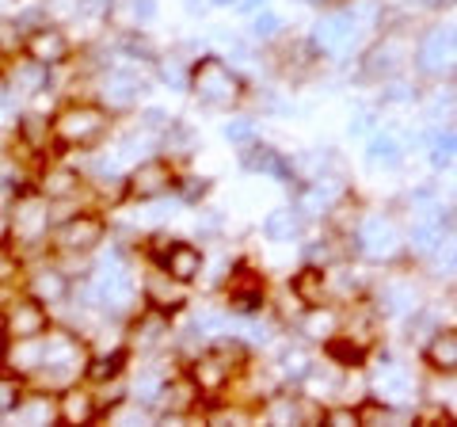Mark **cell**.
<instances>
[{
    "instance_id": "60d3db41",
    "label": "cell",
    "mask_w": 457,
    "mask_h": 427,
    "mask_svg": "<svg viewBox=\"0 0 457 427\" xmlns=\"http://www.w3.org/2000/svg\"><path fill=\"white\" fill-rule=\"evenodd\" d=\"M141 126H145V130H168V126H171V115H164L161 107H149L145 115H141Z\"/></svg>"
},
{
    "instance_id": "8d00e7d4",
    "label": "cell",
    "mask_w": 457,
    "mask_h": 427,
    "mask_svg": "<svg viewBox=\"0 0 457 427\" xmlns=\"http://www.w3.org/2000/svg\"><path fill=\"white\" fill-rule=\"evenodd\" d=\"M46 180L50 183H42V191H46V195H69V191L77 188V176L73 172H50Z\"/></svg>"
},
{
    "instance_id": "ac0fdd59",
    "label": "cell",
    "mask_w": 457,
    "mask_h": 427,
    "mask_svg": "<svg viewBox=\"0 0 457 427\" xmlns=\"http://www.w3.org/2000/svg\"><path fill=\"white\" fill-rule=\"evenodd\" d=\"M427 363H431L435 370H446V374H453V366H457V336L453 329H438L431 339H427Z\"/></svg>"
},
{
    "instance_id": "8fae6325",
    "label": "cell",
    "mask_w": 457,
    "mask_h": 427,
    "mask_svg": "<svg viewBox=\"0 0 457 427\" xmlns=\"http://www.w3.org/2000/svg\"><path fill=\"white\" fill-rule=\"evenodd\" d=\"M164 272L176 282L198 279V272H203V252L187 245V240H176V245H168V252H164Z\"/></svg>"
},
{
    "instance_id": "f5cc1de1",
    "label": "cell",
    "mask_w": 457,
    "mask_h": 427,
    "mask_svg": "<svg viewBox=\"0 0 457 427\" xmlns=\"http://www.w3.org/2000/svg\"><path fill=\"white\" fill-rule=\"evenodd\" d=\"M210 4H218V8H225V4H237V0H210Z\"/></svg>"
},
{
    "instance_id": "7dc6e473",
    "label": "cell",
    "mask_w": 457,
    "mask_h": 427,
    "mask_svg": "<svg viewBox=\"0 0 457 427\" xmlns=\"http://www.w3.org/2000/svg\"><path fill=\"white\" fill-rule=\"evenodd\" d=\"M374 126H378V119H374V115H359V122L351 126V134H354V138H362V134L374 130Z\"/></svg>"
},
{
    "instance_id": "9f6ffc18",
    "label": "cell",
    "mask_w": 457,
    "mask_h": 427,
    "mask_svg": "<svg viewBox=\"0 0 457 427\" xmlns=\"http://www.w3.org/2000/svg\"><path fill=\"white\" fill-rule=\"evenodd\" d=\"M0 237H4V222H0Z\"/></svg>"
},
{
    "instance_id": "d4e9b609",
    "label": "cell",
    "mask_w": 457,
    "mask_h": 427,
    "mask_svg": "<svg viewBox=\"0 0 457 427\" xmlns=\"http://www.w3.org/2000/svg\"><path fill=\"white\" fill-rule=\"evenodd\" d=\"M431 164L438 168V172H446V168L453 164V126L431 134Z\"/></svg>"
},
{
    "instance_id": "83f0119b",
    "label": "cell",
    "mask_w": 457,
    "mask_h": 427,
    "mask_svg": "<svg viewBox=\"0 0 457 427\" xmlns=\"http://www.w3.org/2000/svg\"><path fill=\"white\" fill-rule=\"evenodd\" d=\"M233 309H240V313H255L263 306V287H260V279H252V287H233Z\"/></svg>"
},
{
    "instance_id": "f1b7e54d",
    "label": "cell",
    "mask_w": 457,
    "mask_h": 427,
    "mask_svg": "<svg viewBox=\"0 0 457 427\" xmlns=\"http://www.w3.org/2000/svg\"><path fill=\"white\" fill-rule=\"evenodd\" d=\"M362 355L366 351L359 344H347V339H332V336H328V359H336L339 366H359Z\"/></svg>"
},
{
    "instance_id": "277c9868",
    "label": "cell",
    "mask_w": 457,
    "mask_h": 427,
    "mask_svg": "<svg viewBox=\"0 0 457 427\" xmlns=\"http://www.w3.org/2000/svg\"><path fill=\"white\" fill-rule=\"evenodd\" d=\"M354 35H359L354 20L343 8H336V12H328V16H320L317 27H312V46L320 54H343L354 42Z\"/></svg>"
},
{
    "instance_id": "484cf974",
    "label": "cell",
    "mask_w": 457,
    "mask_h": 427,
    "mask_svg": "<svg viewBox=\"0 0 457 427\" xmlns=\"http://www.w3.org/2000/svg\"><path fill=\"white\" fill-rule=\"evenodd\" d=\"M57 416H62V420H77V423H88L92 420V397L73 389L62 401V408H57Z\"/></svg>"
},
{
    "instance_id": "603a6c76",
    "label": "cell",
    "mask_w": 457,
    "mask_h": 427,
    "mask_svg": "<svg viewBox=\"0 0 457 427\" xmlns=\"http://www.w3.org/2000/svg\"><path fill=\"white\" fill-rule=\"evenodd\" d=\"M248 35L255 42H270V38H278L282 35V16L278 12H252V27H248Z\"/></svg>"
},
{
    "instance_id": "ffe728a7",
    "label": "cell",
    "mask_w": 457,
    "mask_h": 427,
    "mask_svg": "<svg viewBox=\"0 0 457 427\" xmlns=\"http://www.w3.org/2000/svg\"><path fill=\"white\" fill-rule=\"evenodd\" d=\"M374 389L385 397V401H400V397L411 389V378L389 359V355H381V374H378V381H374Z\"/></svg>"
},
{
    "instance_id": "30bf717a",
    "label": "cell",
    "mask_w": 457,
    "mask_h": 427,
    "mask_svg": "<svg viewBox=\"0 0 457 427\" xmlns=\"http://www.w3.org/2000/svg\"><path fill=\"white\" fill-rule=\"evenodd\" d=\"M366 164L370 168H381V172H393V168L404 164V146H400V138L389 134V130H374L366 141Z\"/></svg>"
},
{
    "instance_id": "44dd1931",
    "label": "cell",
    "mask_w": 457,
    "mask_h": 427,
    "mask_svg": "<svg viewBox=\"0 0 457 427\" xmlns=\"http://www.w3.org/2000/svg\"><path fill=\"white\" fill-rule=\"evenodd\" d=\"M12 225H16L20 237H38L42 230H46V210H42L38 203H20L16 214H12Z\"/></svg>"
},
{
    "instance_id": "9a60e30c",
    "label": "cell",
    "mask_w": 457,
    "mask_h": 427,
    "mask_svg": "<svg viewBox=\"0 0 457 427\" xmlns=\"http://www.w3.org/2000/svg\"><path fill=\"white\" fill-rule=\"evenodd\" d=\"M141 92H145V84H141V77L134 73V69H111V73H107V84H104V99H107V104L130 107Z\"/></svg>"
},
{
    "instance_id": "ab89813d",
    "label": "cell",
    "mask_w": 457,
    "mask_h": 427,
    "mask_svg": "<svg viewBox=\"0 0 457 427\" xmlns=\"http://www.w3.org/2000/svg\"><path fill=\"white\" fill-rule=\"evenodd\" d=\"M20 416H23L27 423H42V420H50V416H54V408H50V401H42V397H38V401H31V405L20 412Z\"/></svg>"
},
{
    "instance_id": "b9f144b4",
    "label": "cell",
    "mask_w": 457,
    "mask_h": 427,
    "mask_svg": "<svg viewBox=\"0 0 457 427\" xmlns=\"http://www.w3.org/2000/svg\"><path fill=\"white\" fill-rule=\"evenodd\" d=\"M195 329H198V332H206V336H213V332H221V329H225V317H221V313H203V317L195 321Z\"/></svg>"
},
{
    "instance_id": "d590c367",
    "label": "cell",
    "mask_w": 457,
    "mask_h": 427,
    "mask_svg": "<svg viewBox=\"0 0 457 427\" xmlns=\"http://www.w3.org/2000/svg\"><path fill=\"white\" fill-rule=\"evenodd\" d=\"M130 16H134L137 27H145V23H153L156 16H161V4H156V0H130Z\"/></svg>"
},
{
    "instance_id": "c3c4849f",
    "label": "cell",
    "mask_w": 457,
    "mask_h": 427,
    "mask_svg": "<svg viewBox=\"0 0 457 427\" xmlns=\"http://www.w3.org/2000/svg\"><path fill=\"white\" fill-rule=\"evenodd\" d=\"M263 4H267V0H237V8H240V12H260Z\"/></svg>"
},
{
    "instance_id": "d6986e66",
    "label": "cell",
    "mask_w": 457,
    "mask_h": 427,
    "mask_svg": "<svg viewBox=\"0 0 457 427\" xmlns=\"http://www.w3.org/2000/svg\"><path fill=\"white\" fill-rule=\"evenodd\" d=\"M31 294H35V302H65L69 279L57 267H42V272L31 275Z\"/></svg>"
},
{
    "instance_id": "816d5d0a",
    "label": "cell",
    "mask_w": 457,
    "mask_h": 427,
    "mask_svg": "<svg viewBox=\"0 0 457 427\" xmlns=\"http://www.w3.org/2000/svg\"><path fill=\"white\" fill-rule=\"evenodd\" d=\"M420 4H423V8H446L450 0H420Z\"/></svg>"
},
{
    "instance_id": "f907efd6",
    "label": "cell",
    "mask_w": 457,
    "mask_h": 427,
    "mask_svg": "<svg viewBox=\"0 0 457 427\" xmlns=\"http://www.w3.org/2000/svg\"><path fill=\"white\" fill-rule=\"evenodd\" d=\"M8 272H12V260H8V255H4V252H0V279H4Z\"/></svg>"
},
{
    "instance_id": "cb8c5ba5",
    "label": "cell",
    "mask_w": 457,
    "mask_h": 427,
    "mask_svg": "<svg viewBox=\"0 0 457 427\" xmlns=\"http://www.w3.org/2000/svg\"><path fill=\"white\" fill-rule=\"evenodd\" d=\"M302 332L312 339H328L336 332V313L332 309H309L305 321H302Z\"/></svg>"
},
{
    "instance_id": "3957f363",
    "label": "cell",
    "mask_w": 457,
    "mask_h": 427,
    "mask_svg": "<svg viewBox=\"0 0 457 427\" xmlns=\"http://www.w3.org/2000/svg\"><path fill=\"white\" fill-rule=\"evenodd\" d=\"M354 240H359V252L374 255V260H389V255L400 248V233H396L393 218H385V214H370V218H362Z\"/></svg>"
},
{
    "instance_id": "4dcf8cb0",
    "label": "cell",
    "mask_w": 457,
    "mask_h": 427,
    "mask_svg": "<svg viewBox=\"0 0 457 427\" xmlns=\"http://www.w3.org/2000/svg\"><path fill=\"white\" fill-rule=\"evenodd\" d=\"M267 420L270 423H297L302 420V408H297V401H290V397H275L267 408Z\"/></svg>"
},
{
    "instance_id": "4316f807",
    "label": "cell",
    "mask_w": 457,
    "mask_h": 427,
    "mask_svg": "<svg viewBox=\"0 0 457 427\" xmlns=\"http://www.w3.org/2000/svg\"><path fill=\"white\" fill-rule=\"evenodd\" d=\"M221 134H225L228 146H240V149H245V146H252V141H255V122H252V119H228V122L221 126Z\"/></svg>"
},
{
    "instance_id": "836d02e7",
    "label": "cell",
    "mask_w": 457,
    "mask_h": 427,
    "mask_svg": "<svg viewBox=\"0 0 457 427\" xmlns=\"http://www.w3.org/2000/svg\"><path fill=\"white\" fill-rule=\"evenodd\" d=\"M324 287V279H320V272L317 267H309V272H302L294 279V294L302 297V302H312V297H317V290Z\"/></svg>"
},
{
    "instance_id": "f35d334b",
    "label": "cell",
    "mask_w": 457,
    "mask_h": 427,
    "mask_svg": "<svg viewBox=\"0 0 457 427\" xmlns=\"http://www.w3.org/2000/svg\"><path fill=\"white\" fill-rule=\"evenodd\" d=\"M20 408V386L12 378H0V412H16Z\"/></svg>"
},
{
    "instance_id": "e575fe53",
    "label": "cell",
    "mask_w": 457,
    "mask_h": 427,
    "mask_svg": "<svg viewBox=\"0 0 457 427\" xmlns=\"http://www.w3.org/2000/svg\"><path fill=\"white\" fill-rule=\"evenodd\" d=\"M164 393V381H161V374H153V370H145V374H141L137 378V386H134V397H137V401H156V397H161Z\"/></svg>"
},
{
    "instance_id": "e0dca14e",
    "label": "cell",
    "mask_w": 457,
    "mask_h": 427,
    "mask_svg": "<svg viewBox=\"0 0 457 427\" xmlns=\"http://www.w3.org/2000/svg\"><path fill=\"white\" fill-rule=\"evenodd\" d=\"M378 306H381V313H389V317H404V313H416V290H411V282L393 279V282H385V287H381Z\"/></svg>"
},
{
    "instance_id": "681fc988",
    "label": "cell",
    "mask_w": 457,
    "mask_h": 427,
    "mask_svg": "<svg viewBox=\"0 0 457 427\" xmlns=\"http://www.w3.org/2000/svg\"><path fill=\"white\" fill-rule=\"evenodd\" d=\"M210 191V183H187V198H203Z\"/></svg>"
},
{
    "instance_id": "11a10c76",
    "label": "cell",
    "mask_w": 457,
    "mask_h": 427,
    "mask_svg": "<svg viewBox=\"0 0 457 427\" xmlns=\"http://www.w3.org/2000/svg\"><path fill=\"white\" fill-rule=\"evenodd\" d=\"M302 4H320V0H302Z\"/></svg>"
},
{
    "instance_id": "74e56055",
    "label": "cell",
    "mask_w": 457,
    "mask_h": 427,
    "mask_svg": "<svg viewBox=\"0 0 457 427\" xmlns=\"http://www.w3.org/2000/svg\"><path fill=\"white\" fill-rule=\"evenodd\" d=\"M122 359H126L122 351H114L111 359H99V363L92 366V378H96V381H104V378H114V374H122Z\"/></svg>"
},
{
    "instance_id": "2e32d148",
    "label": "cell",
    "mask_w": 457,
    "mask_h": 427,
    "mask_svg": "<svg viewBox=\"0 0 457 427\" xmlns=\"http://www.w3.org/2000/svg\"><path fill=\"white\" fill-rule=\"evenodd\" d=\"M46 329V309H42L35 297H27V302H16L12 306V317H8V332L12 336H42Z\"/></svg>"
},
{
    "instance_id": "7402d4cb",
    "label": "cell",
    "mask_w": 457,
    "mask_h": 427,
    "mask_svg": "<svg viewBox=\"0 0 457 427\" xmlns=\"http://www.w3.org/2000/svg\"><path fill=\"white\" fill-rule=\"evenodd\" d=\"M347 16L354 20V27L359 31H374V27H381V16H385V8H381V0H351L347 8Z\"/></svg>"
},
{
    "instance_id": "5b68a950",
    "label": "cell",
    "mask_w": 457,
    "mask_h": 427,
    "mask_svg": "<svg viewBox=\"0 0 457 427\" xmlns=\"http://www.w3.org/2000/svg\"><path fill=\"white\" fill-rule=\"evenodd\" d=\"M104 111L99 107H69L62 119H57V134H62V141H69V146H92V141L104 134Z\"/></svg>"
},
{
    "instance_id": "ba28073f",
    "label": "cell",
    "mask_w": 457,
    "mask_h": 427,
    "mask_svg": "<svg viewBox=\"0 0 457 427\" xmlns=\"http://www.w3.org/2000/svg\"><path fill=\"white\" fill-rule=\"evenodd\" d=\"M27 54H31V62L38 65H57L69 58V35L57 31V27H35L31 35H27Z\"/></svg>"
},
{
    "instance_id": "8992f818",
    "label": "cell",
    "mask_w": 457,
    "mask_h": 427,
    "mask_svg": "<svg viewBox=\"0 0 457 427\" xmlns=\"http://www.w3.org/2000/svg\"><path fill=\"white\" fill-rule=\"evenodd\" d=\"M134 294H137L134 275L126 272L122 264H104V267H99L96 297H99V302H104L107 309H126V306L134 302Z\"/></svg>"
},
{
    "instance_id": "f6af8a7d",
    "label": "cell",
    "mask_w": 457,
    "mask_h": 427,
    "mask_svg": "<svg viewBox=\"0 0 457 427\" xmlns=\"http://www.w3.org/2000/svg\"><path fill=\"white\" fill-rule=\"evenodd\" d=\"M385 99H389V104H411L416 92H408V84H393V88L385 92Z\"/></svg>"
},
{
    "instance_id": "9c48e42d",
    "label": "cell",
    "mask_w": 457,
    "mask_h": 427,
    "mask_svg": "<svg viewBox=\"0 0 457 427\" xmlns=\"http://www.w3.org/2000/svg\"><path fill=\"white\" fill-rule=\"evenodd\" d=\"M400 65H404V42H400L396 35L381 38L378 46L366 54V62H362L366 77H374V80H381V77H393V73H400Z\"/></svg>"
},
{
    "instance_id": "db71d44e",
    "label": "cell",
    "mask_w": 457,
    "mask_h": 427,
    "mask_svg": "<svg viewBox=\"0 0 457 427\" xmlns=\"http://www.w3.org/2000/svg\"><path fill=\"white\" fill-rule=\"evenodd\" d=\"M0 339H4V321H0Z\"/></svg>"
},
{
    "instance_id": "ee69618b",
    "label": "cell",
    "mask_w": 457,
    "mask_h": 427,
    "mask_svg": "<svg viewBox=\"0 0 457 427\" xmlns=\"http://www.w3.org/2000/svg\"><path fill=\"white\" fill-rule=\"evenodd\" d=\"M328 423H336V427L359 423V412H351V408H332V412H328Z\"/></svg>"
},
{
    "instance_id": "7a4b0ae2",
    "label": "cell",
    "mask_w": 457,
    "mask_h": 427,
    "mask_svg": "<svg viewBox=\"0 0 457 427\" xmlns=\"http://www.w3.org/2000/svg\"><path fill=\"white\" fill-rule=\"evenodd\" d=\"M416 69L423 77H442L453 73V27L438 23L431 31H423L416 42Z\"/></svg>"
},
{
    "instance_id": "5bb4252c",
    "label": "cell",
    "mask_w": 457,
    "mask_h": 427,
    "mask_svg": "<svg viewBox=\"0 0 457 427\" xmlns=\"http://www.w3.org/2000/svg\"><path fill=\"white\" fill-rule=\"evenodd\" d=\"M168 188H171V168L164 161H145L130 176V191L137 198H156V195H164Z\"/></svg>"
},
{
    "instance_id": "d6a6232c",
    "label": "cell",
    "mask_w": 457,
    "mask_h": 427,
    "mask_svg": "<svg viewBox=\"0 0 457 427\" xmlns=\"http://www.w3.org/2000/svg\"><path fill=\"white\" fill-rule=\"evenodd\" d=\"M16 80L27 84L23 92H38V88H46V65H38V62H27L16 69Z\"/></svg>"
},
{
    "instance_id": "f546056e",
    "label": "cell",
    "mask_w": 457,
    "mask_h": 427,
    "mask_svg": "<svg viewBox=\"0 0 457 427\" xmlns=\"http://www.w3.org/2000/svg\"><path fill=\"white\" fill-rule=\"evenodd\" d=\"M195 381L203 389H218L221 381H225V363H218V359H203L195 366Z\"/></svg>"
},
{
    "instance_id": "4fadbf2b",
    "label": "cell",
    "mask_w": 457,
    "mask_h": 427,
    "mask_svg": "<svg viewBox=\"0 0 457 427\" xmlns=\"http://www.w3.org/2000/svg\"><path fill=\"white\" fill-rule=\"evenodd\" d=\"M99 240H104V222L92 218V214H80V218H73L62 230V248L69 252H88Z\"/></svg>"
},
{
    "instance_id": "52a82bcc",
    "label": "cell",
    "mask_w": 457,
    "mask_h": 427,
    "mask_svg": "<svg viewBox=\"0 0 457 427\" xmlns=\"http://www.w3.org/2000/svg\"><path fill=\"white\" fill-rule=\"evenodd\" d=\"M245 168H248V172H260V176L278 180V183H294L297 180L290 156H282L278 149H270V146H260V141L245 146Z\"/></svg>"
},
{
    "instance_id": "7bdbcfd3",
    "label": "cell",
    "mask_w": 457,
    "mask_h": 427,
    "mask_svg": "<svg viewBox=\"0 0 457 427\" xmlns=\"http://www.w3.org/2000/svg\"><path fill=\"white\" fill-rule=\"evenodd\" d=\"M305 255H309L312 264L320 260V267H324V264H332V260H336V248H332V245H309V248H305Z\"/></svg>"
},
{
    "instance_id": "bcb514c9",
    "label": "cell",
    "mask_w": 457,
    "mask_h": 427,
    "mask_svg": "<svg viewBox=\"0 0 457 427\" xmlns=\"http://www.w3.org/2000/svg\"><path fill=\"white\" fill-rule=\"evenodd\" d=\"M16 35H20L16 23H0V50H12V46H16Z\"/></svg>"
},
{
    "instance_id": "6da1fadb",
    "label": "cell",
    "mask_w": 457,
    "mask_h": 427,
    "mask_svg": "<svg viewBox=\"0 0 457 427\" xmlns=\"http://www.w3.org/2000/svg\"><path fill=\"white\" fill-rule=\"evenodd\" d=\"M187 84H191V92L203 99L206 107H233V104H240V96H245V84H240V77L228 69L225 58H218V54L195 62L191 73H187Z\"/></svg>"
},
{
    "instance_id": "1f68e13d",
    "label": "cell",
    "mask_w": 457,
    "mask_h": 427,
    "mask_svg": "<svg viewBox=\"0 0 457 427\" xmlns=\"http://www.w3.org/2000/svg\"><path fill=\"white\" fill-rule=\"evenodd\" d=\"M309 355L302 347H286L282 351V374H290V378H305L309 374Z\"/></svg>"
},
{
    "instance_id": "7c38bea8",
    "label": "cell",
    "mask_w": 457,
    "mask_h": 427,
    "mask_svg": "<svg viewBox=\"0 0 457 427\" xmlns=\"http://www.w3.org/2000/svg\"><path fill=\"white\" fill-rule=\"evenodd\" d=\"M263 237L270 245H290L302 237V210L297 206H278L263 218Z\"/></svg>"
}]
</instances>
